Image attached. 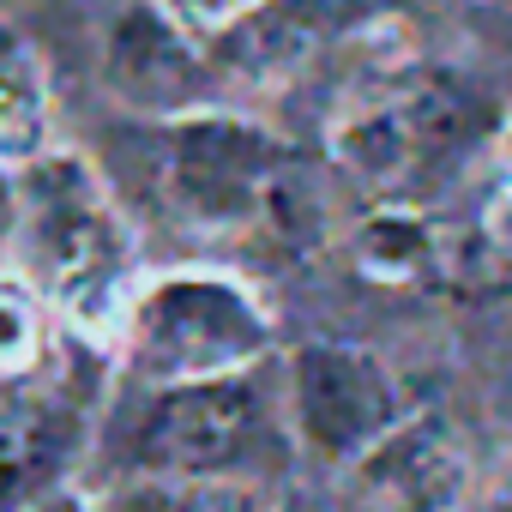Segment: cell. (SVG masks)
I'll return each instance as SVG.
<instances>
[{
	"instance_id": "obj_1",
	"label": "cell",
	"mask_w": 512,
	"mask_h": 512,
	"mask_svg": "<svg viewBox=\"0 0 512 512\" xmlns=\"http://www.w3.org/2000/svg\"><path fill=\"white\" fill-rule=\"evenodd\" d=\"M13 272L37 290L61 338L109 356L121 350L127 308L145 284L139 235L85 151L55 145L31 169H19V229Z\"/></svg>"
},
{
	"instance_id": "obj_2",
	"label": "cell",
	"mask_w": 512,
	"mask_h": 512,
	"mask_svg": "<svg viewBox=\"0 0 512 512\" xmlns=\"http://www.w3.org/2000/svg\"><path fill=\"white\" fill-rule=\"evenodd\" d=\"M272 344V308L247 278L217 266H169L145 272L115 356L133 386H199L253 374Z\"/></svg>"
},
{
	"instance_id": "obj_3",
	"label": "cell",
	"mask_w": 512,
	"mask_h": 512,
	"mask_svg": "<svg viewBox=\"0 0 512 512\" xmlns=\"http://www.w3.org/2000/svg\"><path fill=\"white\" fill-rule=\"evenodd\" d=\"M266 446V392L253 374L199 386H139L121 422V470L169 482H241Z\"/></svg>"
},
{
	"instance_id": "obj_4",
	"label": "cell",
	"mask_w": 512,
	"mask_h": 512,
	"mask_svg": "<svg viewBox=\"0 0 512 512\" xmlns=\"http://www.w3.org/2000/svg\"><path fill=\"white\" fill-rule=\"evenodd\" d=\"M290 169L296 157L272 127L229 109H205L193 121L163 127V205L193 235L260 229Z\"/></svg>"
},
{
	"instance_id": "obj_5",
	"label": "cell",
	"mask_w": 512,
	"mask_h": 512,
	"mask_svg": "<svg viewBox=\"0 0 512 512\" xmlns=\"http://www.w3.org/2000/svg\"><path fill=\"white\" fill-rule=\"evenodd\" d=\"M85 344L61 338L55 362L19 386H0V512H31L73 488L97 434V380L73 374Z\"/></svg>"
},
{
	"instance_id": "obj_6",
	"label": "cell",
	"mask_w": 512,
	"mask_h": 512,
	"mask_svg": "<svg viewBox=\"0 0 512 512\" xmlns=\"http://www.w3.org/2000/svg\"><path fill=\"white\" fill-rule=\"evenodd\" d=\"M398 386L362 344L308 338L290 356V428L320 464H362L398 428Z\"/></svg>"
},
{
	"instance_id": "obj_7",
	"label": "cell",
	"mask_w": 512,
	"mask_h": 512,
	"mask_svg": "<svg viewBox=\"0 0 512 512\" xmlns=\"http://www.w3.org/2000/svg\"><path fill=\"white\" fill-rule=\"evenodd\" d=\"M211 85L217 73L205 61V43L187 37L157 0H133L127 13H115L103 37V91L127 115L157 127L193 121L211 109Z\"/></svg>"
},
{
	"instance_id": "obj_8",
	"label": "cell",
	"mask_w": 512,
	"mask_h": 512,
	"mask_svg": "<svg viewBox=\"0 0 512 512\" xmlns=\"http://www.w3.org/2000/svg\"><path fill=\"white\" fill-rule=\"evenodd\" d=\"M350 0H247V7L205 43L217 85L241 91H284L314 55L344 31Z\"/></svg>"
},
{
	"instance_id": "obj_9",
	"label": "cell",
	"mask_w": 512,
	"mask_h": 512,
	"mask_svg": "<svg viewBox=\"0 0 512 512\" xmlns=\"http://www.w3.org/2000/svg\"><path fill=\"white\" fill-rule=\"evenodd\" d=\"M356 482L368 494V512H452L464 488V464L452 440L422 416V422H398L356 464Z\"/></svg>"
},
{
	"instance_id": "obj_10",
	"label": "cell",
	"mask_w": 512,
	"mask_h": 512,
	"mask_svg": "<svg viewBox=\"0 0 512 512\" xmlns=\"http://www.w3.org/2000/svg\"><path fill=\"white\" fill-rule=\"evenodd\" d=\"M55 151V91L43 49L0 19V163L31 169Z\"/></svg>"
},
{
	"instance_id": "obj_11",
	"label": "cell",
	"mask_w": 512,
	"mask_h": 512,
	"mask_svg": "<svg viewBox=\"0 0 512 512\" xmlns=\"http://www.w3.org/2000/svg\"><path fill=\"white\" fill-rule=\"evenodd\" d=\"M332 163L356 187L392 193L422 163V145H416V127H410L404 103H362V109H350L332 127Z\"/></svg>"
},
{
	"instance_id": "obj_12",
	"label": "cell",
	"mask_w": 512,
	"mask_h": 512,
	"mask_svg": "<svg viewBox=\"0 0 512 512\" xmlns=\"http://www.w3.org/2000/svg\"><path fill=\"white\" fill-rule=\"evenodd\" d=\"M350 253H356V266L374 284H416L440 260V235H434L428 217H416L404 205H386V211H374V217L356 223Z\"/></svg>"
},
{
	"instance_id": "obj_13",
	"label": "cell",
	"mask_w": 512,
	"mask_h": 512,
	"mask_svg": "<svg viewBox=\"0 0 512 512\" xmlns=\"http://www.w3.org/2000/svg\"><path fill=\"white\" fill-rule=\"evenodd\" d=\"M55 362V320L19 272H0V386H19Z\"/></svg>"
},
{
	"instance_id": "obj_14",
	"label": "cell",
	"mask_w": 512,
	"mask_h": 512,
	"mask_svg": "<svg viewBox=\"0 0 512 512\" xmlns=\"http://www.w3.org/2000/svg\"><path fill=\"white\" fill-rule=\"evenodd\" d=\"M103 512H266L247 482H169V476H121Z\"/></svg>"
},
{
	"instance_id": "obj_15",
	"label": "cell",
	"mask_w": 512,
	"mask_h": 512,
	"mask_svg": "<svg viewBox=\"0 0 512 512\" xmlns=\"http://www.w3.org/2000/svg\"><path fill=\"white\" fill-rule=\"evenodd\" d=\"M13 229H19V169L0 163V253L13 247Z\"/></svg>"
},
{
	"instance_id": "obj_16",
	"label": "cell",
	"mask_w": 512,
	"mask_h": 512,
	"mask_svg": "<svg viewBox=\"0 0 512 512\" xmlns=\"http://www.w3.org/2000/svg\"><path fill=\"white\" fill-rule=\"evenodd\" d=\"M31 512H103L91 494H79V488H67V494H55V500H43V506H31Z\"/></svg>"
},
{
	"instance_id": "obj_17",
	"label": "cell",
	"mask_w": 512,
	"mask_h": 512,
	"mask_svg": "<svg viewBox=\"0 0 512 512\" xmlns=\"http://www.w3.org/2000/svg\"><path fill=\"white\" fill-rule=\"evenodd\" d=\"M506 163H512V127H506Z\"/></svg>"
}]
</instances>
